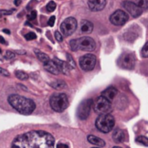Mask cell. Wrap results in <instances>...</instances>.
Segmentation results:
<instances>
[{
	"mask_svg": "<svg viewBox=\"0 0 148 148\" xmlns=\"http://www.w3.org/2000/svg\"><path fill=\"white\" fill-rule=\"evenodd\" d=\"M54 138L45 131H31L18 136L12 148H54Z\"/></svg>",
	"mask_w": 148,
	"mask_h": 148,
	"instance_id": "obj_1",
	"label": "cell"
},
{
	"mask_svg": "<svg viewBox=\"0 0 148 148\" xmlns=\"http://www.w3.org/2000/svg\"><path fill=\"white\" fill-rule=\"evenodd\" d=\"M8 101L15 110L22 114H30L36 108V105L32 99L18 94L11 95Z\"/></svg>",
	"mask_w": 148,
	"mask_h": 148,
	"instance_id": "obj_2",
	"label": "cell"
},
{
	"mask_svg": "<svg viewBox=\"0 0 148 148\" xmlns=\"http://www.w3.org/2000/svg\"><path fill=\"white\" fill-rule=\"evenodd\" d=\"M70 46L73 51H76L78 50L92 51L96 48V43L90 37H83L78 39L71 40L70 42Z\"/></svg>",
	"mask_w": 148,
	"mask_h": 148,
	"instance_id": "obj_3",
	"label": "cell"
},
{
	"mask_svg": "<svg viewBox=\"0 0 148 148\" xmlns=\"http://www.w3.org/2000/svg\"><path fill=\"white\" fill-rule=\"evenodd\" d=\"M51 107L57 112H64L69 106V99L64 93H55L50 99Z\"/></svg>",
	"mask_w": 148,
	"mask_h": 148,
	"instance_id": "obj_4",
	"label": "cell"
},
{
	"mask_svg": "<svg viewBox=\"0 0 148 148\" xmlns=\"http://www.w3.org/2000/svg\"><path fill=\"white\" fill-rule=\"evenodd\" d=\"M114 125H115V119L109 113L99 115L96 120V126L98 130L105 133L111 132Z\"/></svg>",
	"mask_w": 148,
	"mask_h": 148,
	"instance_id": "obj_5",
	"label": "cell"
},
{
	"mask_svg": "<svg viewBox=\"0 0 148 148\" xmlns=\"http://www.w3.org/2000/svg\"><path fill=\"white\" fill-rule=\"evenodd\" d=\"M92 106H93L94 112L100 115L106 114L112 108L111 102L108 101L106 99H105L102 96L97 98V99L92 103Z\"/></svg>",
	"mask_w": 148,
	"mask_h": 148,
	"instance_id": "obj_6",
	"label": "cell"
},
{
	"mask_svg": "<svg viewBox=\"0 0 148 148\" xmlns=\"http://www.w3.org/2000/svg\"><path fill=\"white\" fill-rule=\"evenodd\" d=\"M78 26L77 20L74 18H67L64 20V22L60 25V30L64 36L68 37L71 36L74 32L76 31Z\"/></svg>",
	"mask_w": 148,
	"mask_h": 148,
	"instance_id": "obj_7",
	"label": "cell"
},
{
	"mask_svg": "<svg viewBox=\"0 0 148 148\" xmlns=\"http://www.w3.org/2000/svg\"><path fill=\"white\" fill-rule=\"evenodd\" d=\"M136 63V59H135V56L133 53L131 52H125L123 53L119 60H118V64L121 68L124 69H127V70H131L133 69L134 65Z\"/></svg>",
	"mask_w": 148,
	"mask_h": 148,
	"instance_id": "obj_8",
	"label": "cell"
},
{
	"mask_svg": "<svg viewBox=\"0 0 148 148\" xmlns=\"http://www.w3.org/2000/svg\"><path fill=\"white\" fill-rule=\"evenodd\" d=\"M92 103H93L92 99H87L83 100L79 104V106L78 107V117L79 119L85 120L89 117Z\"/></svg>",
	"mask_w": 148,
	"mask_h": 148,
	"instance_id": "obj_9",
	"label": "cell"
},
{
	"mask_svg": "<svg viewBox=\"0 0 148 148\" xmlns=\"http://www.w3.org/2000/svg\"><path fill=\"white\" fill-rule=\"evenodd\" d=\"M96 57L92 54H86L79 58V65L82 70L86 71H92L96 64Z\"/></svg>",
	"mask_w": 148,
	"mask_h": 148,
	"instance_id": "obj_10",
	"label": "cell"
},
{
	"mask_svg": "<svg viewBox=\"0 0 148 148\" xmlns=\"http://www.w3.org/2000/svg\"><path fill=\"white\" fill-rule=\"evenodd\" d=\"M128 18H129V17L125 12H123L121 10H118L111 15L110 22L114 25L120 26V25H125L128 21Z\"/></svg>",
	"mask_w": 148,
	"mask_h": 148,
	"instance_id": "obj_11",
	"label": "cell"
},
{
	"mask_svg": "<svg viewBox=\"0 0 148 148\" xmlns=\"http://www.w3.org/2000/svg\"><path fill=\"white\" fill-rule=\"evenodd\" d=\"M122 5H123V7L133 17V18H138V17H139L141 14H142V12H143V11L140 9V8H138L134 3H132V1H127V0H125V1H124L123 3H122Z\"/></svg>",
	"mask_w": 148,
	"mask_h": 148,
	"instance_id": "obj_12",
	"label": "cell"
},
{
	"mask_svg": "<svg viewBox=\"0 0 148 148\" xmlns=\"http://www.w3.org/2000/svg\"><path fill=\"white\" fill-rule=\"evenodd\" d=\"M106 5V0H88V7L92 12L102 11Z\"/></svg>",
	"mask_w": 148,
	"mask_h": 148,
	"instance_id": "obj_13",
	"label": "cell"
},
{
	"mask_svg": "<svg viewBox=\"0 0 148 148\" xmlns=\"http://www.w3.org/2000/svg\"><path fill=\"white\" fill-rule=\"evenodd\" d=\"M52 61L57 65L59 72H62L64 74H66V75H68V74L70 73V71H71V65L68 64L67 62H64L63 60H60V59H58L57 58H54V59Z\"/></svg>",
	"mask_w": 148,
	"mask_h": 148,
	"instance_id": "obj_14",
	"label": "cell"
},
{
	"mask_svg": "<svg viewBox=\"0 0 148 148\" xmlns=\"http://www.w3.org/2000/svg\"><path fill=\"white\" fill-rule=\"evenodd\" d=\"M117 93H118V90L115 87L111 86V87H108L107 89H106L104 92H102L101 96L104 97L105 99H106L108 101L112 102L114 99V98L116 97Z\"/></svg>",
	"mask_w": 148,
	"mask_h": 148,
	"instance_id": "obj_15",
	"label": "cell"
},
{
	"mask_svg": "<svg viewBox=\"0 0 148 148\" xmlns=\"http://www.w3.org/2000/svg\"><path fill=\"white\" fill-rule=\"evenodd\" d=\"M80 30L81 32L85 34L92 33V32L93 31V25L88 20H82L80 24Z\"/></svg>",
	"mask_w": 148,
	"mask_h": 148,
	"instance_id": "obj_16",
	"label": "cell"
},
{
	"mask_svg": "<svg viewBox=\"0 0 148 148\" xmlns=\"http://www.w3.org/2000/svg\"><path fill=\"white\" fill-rule=\"evenodd\" d=\"M44 68L47 71H49L51 74H53V75H58V74L59 73V71H58L57 65L55 64V63L52 60H50L49 62L44 64Z\"/></svg>",
	"mask_w": 148,
	"mask_h": 148,
	"instance_id": "obj_17",
	"label": "cell"
},
{
	"mask_svg": "<svg viewBox=\"0 0 148 148\" xmlns=\"http://www.w3.org/2000/svg\"><path fill=\"white\" fill-rule=\"evenodd\" d=\"M87 140L91 144H92L94 145H97L99 147H104L106 145V143L102 138H99L97 136H94V135H89L87 137Z\"/></svg>",
	"mask_w": 148,
	"mask_h": 148,
	"instance_id": "obj_18",
	"label": "cell"
},
{
	"mask_svg": "<svg viewBox=\"0 0 148 148\" xmlns=\"http://www.w3.org/2000/svg\"><path fill=\"white\" fill-rule=\"evenodd\" d=\"M112 138L116 143H121L125 140V132L120 130V129H117L113 132L112 133Z\"/></svg>",
	"mask_w": 148,
	"mask_h": 148,
	"instance_id": "obj_19",
	"label": "cell"
},
{
	"mask_svg": "<svg viewBox=\"0 0 148 148\" xmlns=\"http://www.w3.org/2000/svg\"><path fill=\"white\" fill-rule=\"evenodd\" d=\"M132 2L134 3L142 11H148V0H132Z\"/></svg>",
	"mask_w": 148,
	"mask_h": 148,
	"instance_id": "obj_20",
	"label": "cell"
},
{
	"mask_svg": "<svg viewBox=\"0 0 148 148\" xmlns=\"http://www.w3.org/2000/svg\"><path fill=\"white\" fill-rule=\"evenodd\" d=\"M35 51V53H36V55H37V57H38V58L43 63V64H45V63H47V62H49L51 59H50V58L45 54V53H43V52H41V51H39L38 50H35L34 51Z\"/></svg>",
	"mask_w": 148,
	"mask_h": 148,
	"instance_id": "obj_21",
	"label": "cell"
},
{
	"mask_svg": "<svg viewBox=\"0 0 148 148\" xmlns=\"http://www.w3.org/2000/svg\"><path fill=\"white\" fill-rule=\"evenodd\" d=\"M51 86L54 88L55 90H63L64 88H65L66 85H65V82L63 80H57V81L51 83Z\"/></svg>",
	"mask_w": 148,
	"mask_h": 148,
	"instance_id": "obj_22",
	"label": "cell"
},
{
	"mask_svg": "<svg viewBox=\"0 0 148 148\" xmlns=\"http://www.w3.org/2000/svg\"><path fill=\"white\" fill-rule=\"evenodd\" d=\"M16 77L20 79V80H26L28 79V75H27V73H25V71H16Z\"/></svg>",
	"mask_w": 148,
	"mask_h": 148,
	"instance_id": "obj_23",
	"label": "cell"
},
{
	"mask_svg": "<svg viewBox=\"0 0 148 148\" xmlns=\"http://www.w3.org/2000/svg\"><path fill=\"white\" fill-rule=\"evenodd\" d=\"M136 141L137 143L140 144V145H143L145 146H148V138L146 137H144V136H138L137 138H136Z\"/></svg>",
	"mask_w": 148,
	"mask_h": 148,
	"instance_id": "obj_24",
	"label": "cell"
},
{
	"mask_svg": "<svg viewBox=\"0 0 148 148\" xmlns=\"http://www.w3.org/2000/svg\"><path fill=\"white\" fill-rule=\"evenodd\" d=\"M55 9H56V3H55L54 1H51V2H49V3L47 4V5H46V10H47L49 12H54Z\"/></svg>",
	"mask_w": 148,
	"mask_h": 148,
	"instance_id": "obj_25",
	"label": "cell"
},
{
	"mask_svg": "<svg viewBox=\"0 0 148 148\" xmlns=\"http://www.w3.org/2000/svg\"><path fill=\"white\" fill-rule=\"evenodd\" d=\"M141 54L144 58H148V42H146L145 44V45L142 48L141 51Z\"/></svg>",
	"mask_w": 148,
	"mask_h": 148,
	"instance_id": "obj_26",
	"label": "cell"
},
{
	"mask_svg": "<svg viewBox=\"0 0 148 148\" xmlns=\"http://www.w3.org/2000/svg\"><path fill=\"white\" fill-rule=\"evenodd\" d=\"M67 59H68V64L71 65V67H75L76 64H75V61L73 60V58H71V56H70L69 54H67Z\"/></svg>",
	"mask_w": 148,
	"mask_h": 148,
	"instance_id": "obj_27",
	"label": "cell"
},
{
	"mask_svg": "<svg viewBox=\"0 0 148 148\" xmlns=\"http://www.w3.org/2000/svg\"><path fill=\"white\" fill-rule=\"evenodd\" d=\"M25 38L27 40H33V39H35V38H37V36H36V34H35L34 32H29V33H27V34L25 36Z\"/></svg>",
	"mask_w": 148,
	"mask_h": 148,
	"instance_id": "obj_28",
	"label": "cell"
},
{
	"mask_svg": "<svg viewBox=\"0 0 148 148\" xmlns=\"http://www.w3.org/2000/svg\"><path fill=\"white\" fill-rule=\"evenodd\" d=\"M36 17H37V12L36 11H32L31 12V14L27 16V18H28L29 20H34L36 18Z\"/></svg>",
	"mask_w": 148,
	"mask_h": 148,
	"instance_id": "obj_29",
	"label": "cell"
},
{
	"mask_svg": "<svg viewBox=\"0 0 148 148\" xmlns=\"http://www.w3.org/2000/svg\"><path fill=\"white\" fill-rule=\"evenodd\" d=\"M55 38L58 42H62L63 41V36L59 32H55Z\"/></svg>",
	"mask_w": 148,
	"mask_h": 148,
	"instance_id": "obj_30",
	"label": "cell"
},
{
	"mask_svg": "<svg viewBox=\"0 0 148 148\" xmlns=\"http://www.w3.org/2000/svg\"><path fill=\"white\" fill-rule=\"evenodd\" d=\"M5 58H8V59H12V58H15V54H14L12 51H6V53H5Z\"/></svg>",
	"mask_w": 148,
	"mask_h": 148,
	"instance_id": "obj_31",
	"label": "cell"
},
{
	"mask_svg": "<svg viewBox=\"0 0 148 148\" xmlns=\"http://www.w3.org/2000/svg\"><path fill=\"white\" fill-rule=\"evenodd\" d=\"M0 74H2L3 76H5V77H9L10 76V73L8 71L3 69V68H0Z\"/></svg>",
	"mask_w": 148,
	"mask_h": 148,
	"instance_id": "obj_32",
	"label": "cell"
},
{
	"mask_svg": "<svg viewBox=\"0 0 148 148\" xmlns=\"http://www.w3.org/2000/svg\"><path fill=\"white\" fill-rule=\"evenodd\" d=\"M54 23H55V16H51L48 21V25L50 26H53L54 25Z\"/></svg>",
	"mask_w": 148,
	"mask_h": 148,
	"instance_id": "obj_33",
	"label": "cell"
},
{
	"mask_svg": "<svg viewBox=\"0 0 148 148\" xmlns=\"http://www.w3.org/2000/svg\"><path fill=\"white\" fill-rule=\"evenodd\" d=\"M57 148H69V146H68L66 144H62V143H60V144H58V145H57Z\"/></svg>",
	"mask_w": 148,
	"mask_h": 148,
	"instance_id": "obj_34",
	"label": "cell"
},
{
	"mask_svg": "<svg viewBox=\"0 0 148 148\" xmlns=\"http://www.w3.org/2000/svg\"><path fill=\"white\" fill-rule=\"evenodd\" d=\"M14 4H15L17 6H18V5L21 4V0H14Z\"/></svg>",
	"mask_w": 148,
	"mask_h": 148,
	"instance_id": "obj_35",
	"label": "cell"
},
{
	"mask_svg": "<svg viewBox=\"0 0 148 148\" xmlns=\"http://www.w3.org/2000/svg\"><path fill=\"white\" fill-rule=\"evenodd\" d=\"M0 43H1V44H6V41H5V38H4L3 37H1V36H0Z\"/></svg>",
	"mask_w": 148,
	"mask_h": 148,
	"instance_id": "obj_36",
	"label": "cell"
},
{
	"mask_svg": "<svg viewBox=\"0 0 148 148\" xmlns=\"http://www.w3.org/2000/svg\"><path fill=\"white\" fill-rule=\"evenodd\" d=\"M1 14H5V15H7V14H12V12H8L7 11H1V12H0Z\"/></svg>",
	"mask_w": 148,
	"mask_h": 148,
	"instance_id": "obj_37",
	"label": "cell"
},
{
	"mask_svg": "<svg viewBox=\"0 0 148 148\" xmlns=\"http://www.w3.org/2000/svg\"><path fill=\"white\" fill-rule=\"evenodd\" d=\"M3 32H4L5 33H7V34H11V32H10L9 30H6V29H4V30H3Z\"/></svg>",
	"mask_w": 148,
	"mask_h": 148,
	"instance_id": "obj_38",
	"label": "cell"
},
{
	"mask_svg": "<svg viewBox=\"0 0 148 148\" xmlns=\"http://www.w3.org/2000/svg\"><path fill=\"white\" fill-rule=\"evenodd\" d=\"M113 148H121V147H119V146H114Z\"/></svg>",
	"mask_w": 148,
	"mask_h": 148,
	"instance_id": "obj_39",
	"label": "cell"
},
{
	"mask_svg": "<svg viewBox=\"0 0 148 148\" xmlns=\"http://www.w3.org/2000/svg\"><path fill=\"white\" fill-rule=\"evenodd\" d=\"M92 148H99V147H92Z\"/></svg>",
	"mask_w": 148,
	"mask_h": 148,
	"instance_id": "obj_40",
	"label": "cell"
},
{
	"mask_svg": "<svg viewBox=\"0 0 148 148\" xmlns=\"http://www.w3.org/2000/svg\"><path fill=\"white\" fill-rule=\"evenodd\" d=\"M0 53H1V50H0Z\"/></svg>",
	"mask_w": 148,
	"mask_h": 148,
	"instance_id": "obj_41",
	"label": "cell"
}]
</instances>
